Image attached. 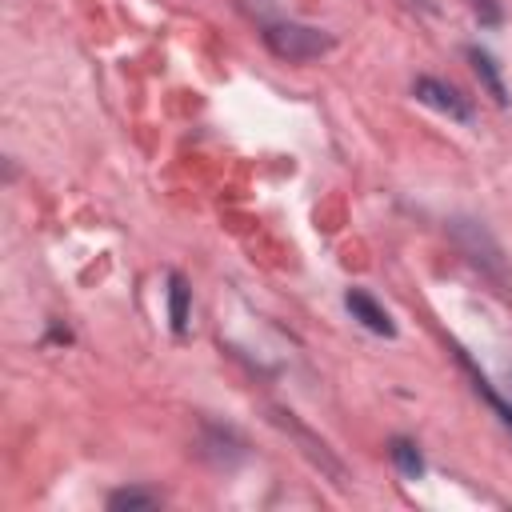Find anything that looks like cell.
<instances>
[{
	"label": "cell",
	"mask_w": 512,
	"mask_h": 512,
	"mask_svg": "<svg viewBox=\"0 0 512 512\" xmlns=\"http://www.w3.org/2000/svg\"><path fill=\"white\" fill-rule=\"evenodd\" d=\"M468 60H472L480 84L488 88V96H492L496 104H508V92H504V80H500V72H496V60H492L488 52H480V48H468Z\"/></svg>",
	"instance_id": "cell-5"
},
{
	"label": "cell",
	"mask_w": 512,
	"mask_h": 512,
	"mask_svg": "<svg viewBox=\"0 0 512 512\" xmlns=\"http://www.w3.org/2000/svg\"><path fill=\"white\" fill-rule=\"evenodd\" d=\"M460 364L468 368V376H472V388H476V392H480V396H484V400H488V404L496 408V416H500V420H504V424L512 428V408H508V404H504V400H500V396L492 392V384H488V380H484V376H480V372L472 368V360H468L464 352H460Z\"/></svg>",
	"instance_id": "cell-9"
},
{
	"label": "cell",
	"mask_w": 512,
	"mask_h": 512,
	"mask_svg": "<svg viewBox=\"0 0 512 512\" xmlns=\"http://www.w3.org/2000/svg\"><path fill=\"white\" fill-rule=\"evenodd\" d=\"M472 8H476V16H480V24H500V20H504V12H500L496 0H472Z\"/></svg>",
	"instance_id": "cell-10"
},
{
	"label": "cell",
	"mask_w": 512,
	"mask_h": 512,
	"mask_svg": "<svg viewBox=\"0 0 512 512\" xmlns=\"http://www.w3.org/2000/svg\"><path fill=\"white\" fill-rule=\"evenodd\" d=\"M344 304H348V312H352V320H360L368 332H376V336H396V324L388 320V312L364 292V288H352L348 296H344Z\"/></svg>",
	"instance_id": "cell-4"
},
{
	"label": "cell",
	"mask_w": 512,
	"mask_h": 512,
	"mask_svg": "<svg viewBox=\"0 0 512 512\" xmlns=\"http://www.w3.org/2000/svg\"><path fill=\"white\" fill-rule=\"evenodd\" d=\"M168 320H172V332L184 336L188 332V284L184 276H168Z\"/></svg>",
	"instance_id": "cell-6"
},
{
	"label": "cell",
	"mask_w": 512,
	"mask_h": 512,
	"mask_svg": "<svg viewBox=\"0 0 512 512\" xmlns=\"http://www.w3.org/2000/svg\"><path fill=\"white\" fill-rule=\"evenodd\" d=\"M160 496L156 492H144V488H120L108 496V508L112 512H136V508H156Z\"/></svg>",
	"instance_id": "cell-8"
},
{
	"label": "cell",
	"mask_w": 512,
	"mask_h": 512,
	"mask_svg": "<svg viewBox=\"0 0 512 512\" xmlns=\"http://www.w3.org/2000/svg\"><path fill=\"white\" fill-rule=\"evenodd\" d=\"M272 420H276V424H280V428H284V432H288V436L300 444V452H304V456H308L316 468H324V472L332 476V484H344V464H340V460L328 452V444H324V440H316V436H312L304 424H296V420H292V412H272Z\"/></svg>",
	"instance_id": "cell-2"
},
{
	"label": "cell",
	"mask_w": 512,
	"mask_h": 512,
	"mask_svg": "<svg viewBox=\"0 0 512 512\" xmlns=\"http://www.w3.org/2000/svg\"><path fill=\"white\" fill-rule=\"evenodd\" d=\"M264 44L272 48V56H280L288 64H304V60H316V56L332 52L336 40L320 28H308V24H268Z\"/></svg>",
	"instance_id": "cell-1"
},
{
	"label": "cell",
	"mask_w": 512,
	"mask_h": 512,
	"mask_svg": "<svg viewBox=\"0 0 512 512\" xmlns=\"http://www.w3.org/2000/svg\"><path fill=\"white\" fill-rule=\"evenodd\" d=\"M412 96H416L420 104H428V108L452 116V120H472V104H468L452 84H444V80H436V76H420V80L412 84Z\"/></svg>",
	"instance_id": "cell-3"
},
{
	"label": "cell",
	"mask_w": 512,
	"mask_h": 512,
	"mask_svg": "<svg viewBox=\"0 0 512 512\" xmlns=\"http://www.w3.org/2000/svg\"><path fill=\"white\" fill-rule=\"evenodd\" d=\"M388 456H392V464H396L408 480H416V476L424 472V456H420V448H416L412 440H404V436H396V440L388 444Z\"/></svg>",
	"instance_id": "cell-7"
}]
</instances>
